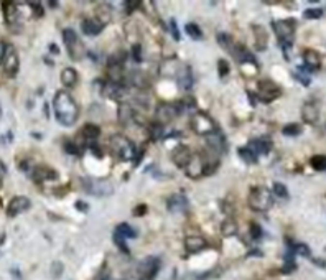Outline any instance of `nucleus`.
<instances>
[{"instance_id": "nucleus-37", "label": "nucleus", "mask_w": 326, "mask_h": 280, "mask_svg": "<svg viewBox=\"0 0 326 280\" xmlns=\"http://www.w3.org/2000/svg\"><path fill=\"white\" fill-rule=\"evenodd\" d=\"M237 155H239L245 164H257V155L252 152L249 147H242L237 150Z\"/></svg>"}, {"instance_id": "nucleus-11", "label": "nucleus", "mask_w": 326, "mask_h": 280, "mask_svg": "<svg viewBox=\"0 0 326 280\" xmlns=\"http://www.w3.org/2000/svg\"><path fill=\"white\" fill-rule=\"evenodd\" d=\"M179 114V104H160L155 111L157 124L166 125Z\"/></svg>"}, {"instance_id": "nucleus-54", "label": "nucleus", "mask_w": 326, "mask_h": 280, "mask_svg": "<svg viewBox=\"0 0 326 280\" xmlns=\"http://www.w3.org/2000/svg\"><path fill=\"white\" fill-rule=\"evenodd\" d=\"M30 8H33V10H35V15L36 16L43 15V8H41V5H38V3H30Z\"/></svg>"}, {"instance_id": "nucleus-52", "label": "nucleus", "mask_w": 326, "mask_h": 280, "mask_svg": "<svg viewBox=\"0 0 326 280\" xmlns=\"http://www.w3.org/2000/svg\"><path fill=\"white\" fill-rule=\"evenodd\" d=\"M142 49H140V45L137 43V45H133V48H132V53H133V58H135V61H142Z\"/></svg>"}, {"instance_id": "nucleus-13", "label": "nucleus", "mask_w": 326, "mask_h": 280, "mask_svg": "<svg viewBox=\"0 0 326 280\" xmlns=\"http://www.w3.org/2000/svg\"><path fill=\"white\" fill-rule=\"evenodd\" d=\"M158 270H160V261L157 257H145L139 264L140 279L144 280H153L158 274Z\"/></svg>"}, {"instance_id": "nucleus-23", "label": "nucleus", "mask_w": 326, "mask_h": 280, "mask_svg": "<svg viewBox=\"0 0 326 280\" xmlns=\"http://www.w3.org/2000/svg\"><path fill=\"white\" fill-rule=\"evenodd\" d=\"M81 28H82V32H84L86 35L96 36V35H99V33L104 30V25L99 22V20H96V18H84V20H82V23H81Z\"/></svg>"}, {"instance_id": "nucleus-4", "label": "nucleus", "mask_w": 326, "mask_h": 280, "mask_svg": "<svg viewBox=\"0 0 326 280\" xmlns=\"http://www.w3.org/2000/svg\"><path fill=\"white\" fill-rule=\"evenodd\" d=\"M63 41H65V47L68 49V55L71 60L79 61L84 56V45L81 43V40H79V36L73 28H66L63 32Z\"/></svg>"}, {"instance_id": "nucleus-20", "label": "nucleus", "mask_w": 326, "mask_h": 280, "mask_svg": "<svg viewBox=\"0 0 326 280\" xmlns=\"http://www.w3.org/2000/svg\"><path fill=\"white\" fill-rule=\"evenodd\" d=\"M303 61H305V66L308 71H316L320 69L321 66V56L318 51H315V49H305L303 51Z\"/></svg>"}, {"instance_id": "nucleus-53", "label": "nucleus", "mask_w": 326, "mask_h": 280, "mask_svg": "<svg viewBox=\"0 0 326 280\" xmlns=\"http://www.w3.org/2000/svg\"><path fill=\"white\" fill-rule=\"evenodd\" d=\"M145 210H147V206H145V204H140V206H137L135 210H133V216H144Z\"/></svg>"}, {"instance_id": "nucleus-22", "label": "nucleus", "mask_w": 326, "mask_h": 280, "mask_svg": "<svg viewBox=\"0 0 326 280\" xmlns=\"http://www.w3.org/2000/svg\"><path fill=\"white\" fill-rule=\"evenodd\" d=\"M166 206H168V211L171 213H183L188 208V199L183 195H173L168 198Z\"/></svg>"}, {"instance_id": "nucleus-26", "label": "nucleus", "mask_w": 326, "mask_h": 280, "mask_svg": "<svg viewBox=\"0 0 326 280\" xmlns=\"http://www.w3.org/2000/svg\"><path fill=\"white\" fill-rule=\"evenodd\" d=\"M206 142H208V145H210V148L214 150V153L226 152V140L219 132H214V133H211V135H208Z\"/></svg>"}, {"instance_id": "nucleus-56", "label": "nucleus", "mask_w": 326, "mask_h": 280, "mask_svg": "<svg viewBox=\"0 0 326 280\" xmlns=\"http://www.w3.org/2000/svg\"><path fill=\"white\" fill-rule=\"evenodd\" d=\"M49 51H51V55H60V48L56 47V45H49Z\"/></svg>"}, {"instance_id": "nucleus-48", "label": "nucleus", "mask_w": 326, "mask_h": 280, "mask_svg": "<svg viewBox=\"0 0 326 280\" xmlns=\"http://www.w3.org/2000/svg\"><path fill=\"white\" fill-rule=\"evenodd\" d=\"M65 150L68 153H71V155H79V153H81V150H79L76 147V144H73V142H66V144H65Z\"/></svg>"}, {"instance_id": "nucleus-21", "label": "nucleus", "mask_w": 326, "mask_h": 280, "mask_svg": "<svg viewBox=\"0 0 326 280\" xmlns=\"http://www.w3.org/2000/svg\"><path fill=\"white\" fill-rule=\"evenodd\" d=\"M254 33V41H256V48L259 51H264L267 48V43H269V35H267V30L261 25H254L252 27Z\"/></svg>"}, {"instance_id": "nucleus-55", "label": "nucleus", "mask_w": 326, "mask_h": 280, "mask_svg": "<svg viewBox=\"0 0 326 280\" xmlns=\"http://www.w3.org/2000/svg\"><path fill=\"white\" fill-rule=\"evenodd\" d=\"M76 208H78L79 211L87 213V210H89V204L84 203V201H78V203H76Z\"/></svg>"}, {"instance_id": "nucleus-14", "label": "nucleus", "mask_w": 326, "mask_h": 280, "mask_svg": "<svg viewBox=\"0 0 326 280\" xmlns=\"http://www.w3.org/2000/svg\"><path fill=\"white\" fill-rule=\"evenodd\" d=\"M30 206H32V203L27 196H15V198H12V201L8 203L7 214L10 216V218H15V216H18L27 211Z\"/></svg>"}, {"instance_id": "nucleus-35", "label": "nucleus", "mask_w": 326, "mask_h": 280, "mask_svg": "<svg viewBox=\"0 0 326 280\" xmlns=\"http://www.w3.org/2000/svg\"><path fill=\"white\" fill-rule=\"evenodd\" d=\"M115 234H119L122 239H133V237H135V231H133L132 226L127 223H122V224L117 226Z\"/></svg>"}, {"instance_id": "nucleus-32", "label": "nucleus", "mask_w": 326, "mask_h": 280, "mask_svg": "<svg viewBox=\"0 0 326 280\" xmlns=\"http://www.w3.org/2000/svg\"><path fill=\"white\" fill-rule=\"evenodd\" d=\"M221 234L226 237H231L234 234H237V224L236 221L232 218H228L223 221V224H221Z\"/></svg>"}, {"instance_id": "nucleus-25", "label": "nucleus", "mask_w": 326, "mask_h": 280, "mask_svg": "<svg viewBox=\"0 0 326 280\" xmlns=\"http://www.w3.org/2000/svg\"><path fill=\"white\" fill-rule=\"evenodd\" d=\"M102 94L107 96L111 99H120L125 94V87L120 84V82H106L102 89Z\"/></svg>"}, {"instance_id": "nucleus-16", "label": "nucleus", "mask_w": 326, "mask_h": 280, "mask_svg": "<svg viewBox=\"0 0 326 280\" xmlns=\"http://www.w3.org/2000/svg\"><path fill=\"white\" fill-rule=\"evenodd\" d=\"M177 82L179 86V89L181 91H190L191 87H193V73H191V68L190 66H181V69H179L178 76H177Z\"/></svg>"}, {"instance_id": "nucleus-28", "label": "nucleus", "mask_w": 326, "mask_h": 280, "mask_svg": "<svg viewBox=\"0 0 326 280\" xmlns=\"http://www.w3.org/2000/svg\"><path fill=\"white\" fill-rule=\"evenodd\" d=\"M117 115H119V122L120 124H129L130 120L135 117V112H133V107L129 102H122L119 106V111H117Z\"/></svg>"}, {"instance_id": "nucleus-40", "label": "nucleus", "mask_w": 326, "mask_h": 280, "mask_svg": "<svg viewBox=\"0 0 326 280\" xmlns=\"http://www.w3.org/2000/svg\"><path fill=\"white\" fill-rule=\"evenodd\" d=\"M148 135H150V139H152V140H160L163 137V125L157 124V122L152 124V125H150Z\"/></svg>"}, {"instance_id": "nucleus-29", "label": "nucleus", "mask_w": 326, "mask_h": 280, "mask_svg": "<svg viewBox=\"0 0 326 280\" xmlns=\"http://www.w3.org/2000/svg\"><path fill=\"white\" fill-rule=\"evenodd\" d=\"M61 82L65 87H74L78 84V73L74 68H65L61 71Z\"/></svg>"}, {"instance_id": "nucleus-31", "label": "nucleus", "mask_w": 326, "mask_h": 280, "mask_svg": "<svg viewBox=\"0 0 326 280\" xmlns=\"http://www.w3.org/2000/svg\"><path fill=\"white\" fill-rule=\"evenodd\" d=\"M130 81H132V84L135 87H139V89H147V87L150 86V81L147 79V76L142 73V71H135V73H132Z\"/></svg>"}, {"instance_id": "nucleus-42", "label": "nucleus", "mask_w": 326, "mask_h": 280, "mask_svg": "<svg viewBox=\"0 0 326 280\" xmlns=\"http://www.w3.org/2000/svg\"><path fill=\"white\" fill-rule=\"evenodd\" d=\"M290 250L293 254H300V256L303 257H310V247H308L307 244H293Z\"/></svg>"}, {"instance_id": "nucleus-1", "label": "nucleus", "mask_w": 326, "mask_h": 280, "mask_svg": "<svg viewBox=\"0 0 326 280\" xmlns=\"http://www.w3.org/2000/svg\"><path fill=\"white\" fill-rule=\"evenodd\" d=\"M53 111H54V117L61 125L65 127H69L78 120L79 115V107L76 101L71 98L69 93L66 91H58L54 94L53 99Z\"/></svg>"}, {"instance_id": "nucleus-57", "label": "nucleus", "mask_w": 326, "mask_h": 280, "mask_svg": "<svg viewBox=\"0 0 326 280\" xmlns=\"http://www.w3.org/2000/svg\"><path fill=\"white\" fill-rule=\"evenodd\" d=\"M3 53H5V43H3V41H0V63H2Z\"/></svg>"}, {"instance_id": "nucleus-36", "label": "nucleus", "mask_w": 326, "mask_h": 280, "mask_svg": "<svg viewBox=\"0 0 326 280\" xmlns=\"http://www.w3.org/2000/svg\"><path fill=\"white\" fill-rule=\"evenodd\" d=\"M127 60V53L124 51H115V53H112L111 56H109V60H107V68H111V66H122V63Z\"/></svg>"}, {"instance_id": "nucleus-41", "label": "nucleus", "mask_w": 326, "mask_h": 280, "mask_svg": "<svg viewBox=\"0 0 326 280\" xmlns=\"http://www.w3.org/2000/svg\"><path fill=\"white\" fill-rule=\"evenodd\" d=\"M283 135H288V137H295L298 135L300 132H302V127H300L298 124H287L285 127L282 129Z\"/></svg>"}, {"instance_id": "nucleus-39", "label": "nucleus", "mask_w": 326, "mask_h": 280, "mask_svg": "<svg viewBox=\"0 0 326 280\" xmlns=\"http://www.w3.org/2000/svg\"><path fill=\"white\" fill-rule=\"evenodd\" d=\"M310 165L315 170H318V171L326 170V155H315V157H311Z\"/></svg>"}, {"instance_id": "nucleus-6", "label": "nucleus", "mask_w": 326, "mask_h": 280, "mask_svg": "<svg viewBox=\"0 0 326 280\" xmlns=\"http://www.w3.org/2000/svg\"><path fill=\"white\" fill-rule=\"evenodd\" d=\"M84 190L89 195H94L98 198H106V196L114 193V185L107 180H93V178H87L84 180Z\"/></svg>"}, {"instance_id": "nucleus-24", "label": "nucleus", "mask_w": 326, "mask_h": 280, "mask_svg": "<svg viewBox=\"0 0 326 280\" xmlns=\"http://www.w3.org/2000/svg\"><path fill=\"white\" fill-rule=\"evenodd\" d=\"M32 177L36 183H43L47 181V180L58 178V173L51 168H47V166H36V168L32 171Z\"/></svg>"}, {"instance_id": "nucleus-30", "label": "nucleus", "mask_w": 326, "mask_h": 280, "mask_svg": "<svg viewBox=\"0 0 326 280\" xmlns=\"http://www.w3.org/2000/svg\"><path fill=\"white\" fill-rule=\"evenodd\" d=\"M96 20H99L102 25H106L107 22H111L112 15H111V7L107 5V3H102V5H99L96 8Z\"/></svg>"}, {"instance_id": "nucleus-5", "label": "nucleus", "mask_w": 326, "mask_h": 280, "mask_svg": "<svg viewBox=\"0 0 326 280\" xmlns=\"http://www.w3.org/2000/svg\"><path fill=\"white\" fill-rule=\"evenodd\" d=\"M190 127L195 133H198V135H204V137L217 132L214 120H212L208 114H204V112H196V114L191 117Z\"/></svg>"}, {"instance_id": "nucleus-17", "label": "nucleus", "mask_w": 326, "mask_h": 280, "mask_svg": "<svg viewBox=\"0 0 326 280\" xmlns=\"http://www.w3.org/2000/svg\"><path fill=\"white\" fill-rule=\"evenodd\" d=\"M183 65H179L178 60H175V58H168V60H165L162 63L160 66V74L165 78H177L179 69H181Z\"/></svg>"}, {"instance_id": "nucleus-44", "label": "nucleus", "mask_w": 326, "mask_h": 280, "mask_svg": "<svg viewBox=\"0 0 326 280\" xmlns=\"http://www.w3.org/2000/svg\"><path fill=\"white\" fill-rule=\"evenodd\" d=\"M305 18H321L323 16V10L321 8H308L305 10Z\"/></svg>"}, {"instance_id": "nucleus-38", "label": "nucleus", "mask_w": 326, "mask_h": 280, "mask_svg": "<svg viewBox=\"0 0 326 280\" xmlns=\"http://www.w3.org/2000/svg\"><path fill=\"white\" fill-rule=\"evenodd\" d=\"M185 32L188 33V36H190V38H193V40H196V41L203 38V32H201V28H199L196 23H186Z\"/></svg>"}, {"instance_id": "nucleus-58", "label": "nucleus", "mask_w": 326, "mask_h": 280, "mask_svg": "<svg viewBox=\"0 0 326 280\" xmlns=\"http://www.w3.org/2000/svg\"><path fill=\"white\" fill-rule=\"evenodd\" d=\"M0 183H2V178H0Z\"/></svg>"}, {"instance_id": "nucleus-19", "label": "nucleus", "mask_w": 326, "mask_h": 280, "mask_svg": "<svg viewBox=\"0 0 326 280\" xmlns=\"http://www.w3.org/2000/svg\"><path fill=\"white\" fill-rule=\"evenodd\" d=\"M302 117L307 124H315L320 117V109H318V106H316V102H313V101L305 102L302 107Z\"/></svg>"}, {"instance_id": "nucleus-15", "label": "nucleus", "mask_w": 326, "mask_h": 280, "mask_svg": "<svg viewBox=\"0 0 326 280\" xmlns=\"http://www.w3.org/2000/svg\"><path fill=\"white\" fill-rule=\"evenodd\" d=\"M191 158V152L186 145H177L173 150H171V162L175 165L179 166V168H185L186 164Z\"/></svg>"}, {"instance_id": "nucleus-7", "label": "nucleus", "mask_w": 326, "mask_h": 280, "mask_svg": "<svg viewBox=\"0 0 326 280\" xmlns=\"http://www.w3.org/2000/svg\"><path fill=\"white\" fill-rule=\"evenodd\" d=\"M282 94L280 87L272 79H261L257 84V98L262 102H272Z\"/></svg>"}, {"instance_id": "nucleus-8", "label": "nucleus", "mask_w": 326, "mask_h": 280, "mask_svg": "<svg viewBox=\"0 0 326 280\" xmlns=\"http://www.w3.org/2000/svg\"><path fill=\"white\" fill-rule=\"evenodd\" d=\"M295 20L287 18V20H278V22H274L272 27H274L275 35L278 36L280 43H292V38L295 35Z\"/></svg>"}, {"instance_id": "nucleus-3", "label": "nucleus", "mask_w": 326, "mask_h": 280, "mask_svg": "<svg viewBox=\"0 0 326 280\" xmlns=\"http://www.w3.org/2000/svg\"><path fill=\"white\" fill-rule=\"evenodd\" d=\"M274 204V198H272V193L264 186H257L252 188L249 193V206L252 208L254 211L257 213H264L269 211Z\"/></svg>"}, {"instance_id": "nucleus-47", "label": "nucleus", "mask_w": 326, "mask_h": 280, "mask_svg": "<svg viewBox=\"0 0 326 280\" xmlns=\"http://www.w3.org/2000/svg\"><path fill=\"white\" fill-rule=\"evenodd\" d=\"M250 236H252V239H261L262 237V228L257 223L250 224Z\"/></svg>"}, {"instance_id": "nucleus-27", "label": "nucleus", "mask_w": 326, "mask_h": 280, "mask_svg": "<svg viewBox=\"0 0 326 280\" xmlns=\"http://www.w3.org/2000/svg\"><path fill=\"white\" fill-rule=\"evenodd\" d=\"M249 148L252 150L254 153L259 157V155H265V153L270 152L272 148V142L269 139H256L252 140L249 144Z\"/></svg>"}, {"instance_id": "nucleus-50", "label": "nucleus", "mask_w": 326, "mask_h": 280, "mask_svg": "<svg viewBox=\"0 0 326 280\" xmlns=\"http://www.w3.org/2000/svg\"><path fill=\"white\" fill-rule=\"evenodd\" d=\"M124 7H125V10H127V14H132L133 10H137L139 7H142V3L140 2H125Z\"/></svg>"}, {"instance_id": "nucleus-2", "label": "nucleus", "mask_w": 326, "mask_h": 280, "mask_svg": "<svg viewBox=\"0 0 326 280\" xmlns=\"http://www.w3.org/2000/svg\"><path fill=\"white\" fill-rule=\"evenodd\" d=\"M109 147H111L112 153L119 158V160L124 162H130L137 155V147L133 145V142L130 139H127L122 133H115V135L111 137V142H109Z\"/></svg>"}, {"instance_id": "nucleus-12", "label": "nucleus", "mask_w": 326, "mask_h": 280, "mask_svg": "<svg viewBox=\"0 0 326 280\" xmlns=\"http://www.w3.org/2000/svg\"><path fill=\"white\" fill-rule=\"evenodd\" d=\"M2 10H3V18H5L7 25L12 30H15V27H22V14H20V8L16 3L12 2L3 3Z\"/></svg>"}, {"instance_id": "nucleus-18", "label": "nucleus", "mask_w": 326, "mask_h": 280, "mask_svg": "<svg viewBox=\"0 0 326 280\" xmlns=\"http://www.w3.org/2000/svg\"><path fill=\"white\" fill-rule=\"evenodd\" d=\"M208 247V241L204 239L203 236H188L185 239V249L188 252L196 254V252H201Z\"/></svg>"}, {"instance_id": "nucleus-59", "label": "nucleus", "mask_w": 326, "mask_h": 280, "mask_svg": "<svg viewBox=\"0 0 326 280\" xmlns=\"http://www.w3.org/2000/svg\"><path fill=\"white\" fill-rule=\"evenodd\" d=\"M139 280H144V279H139Z\"/></svg>"}, {"instance_id": "nucleus-51", "label": "nucleus", "mask_w": 326, "mask_h": 280, "mask_svg": "<svg viewBox=\"0 0 326 280\" xmlns=\"http://www.w3.org/2000/svg\"><path fill=\"white\" fill-rule=\"evenodd\" d=\"M170 27H171V35L175 36V41H179V32H178V28H177V22H175V20H171Z\"/></svg>"}, {"instance_id": "nucleus-9", "label": "nucleus", "mask_w": 326, "mask_h": 280, "mask_svg": "<svg viewBox=\"0 0 326 280\" xmlns=\"http://www.w3.org/2000/svg\"><path fill=\"white\" fill-rule=\"evenodd\" d=\"M2 66H3V71H5L8 76H15V74L18 73L20 58H18V53H16L14 45H5V53H3V58H2Z\"/></svg>"}, {"instance_id": "nucleus-34", "label": "nucleus", "mask_w": 326, "mask_h": 280, "mask_svg": "<svg viewBox=\"0 0 326 280\" xmlns=\"http://www.w3.org/2000/svg\"><path fill=\"white\" fill-rule=\"evenodd\" d=\"M217 41H219L221 47H223L224 49H228V51L232 55L234 48H236V43H234L231 35H228V33H219V35H217Z\"/></svg>"}, {"instance_id": "nucleus-45", "label": "nucleus", "mask_w": 326, "mask_h": 280, "mask_svg": "<svg viewBox=\"0 0 326 280\" xmlns=\"http://www.w3.org/2000/svg\"><path fill=\"white\" fill-rule=\"evenodd\" d=\"M63 270H65V267H63L61 262H53V265H51V277H54V279H61Z\"/></svg>"}, {"instance_id": "nucleus-43", "label": "nucleus", "mask_w": 326, "mask_h": 280, "mask_svg": "<svg viewBox=\"0 0 326 280\" xmlns=\"http://www.w3.org/2000/svg\"><path fill=\"white\" fill-rule=\"evenodd\" d=\"M274 193L278 196V198H288V190L283 183L275 181L274 183Z\"/></svg>"}, {"instance_id": "nucleus-10", "label": "nucleus", "mask_w": 326, "mask_h": 280, "mask_svg": "<svg viewBox=\"0 0 326 280\" xmlns=\"http://www.w3.org/2000/svg\"><path fill=\"white\" fill-rule=\"evenodd\" d=\"M204 171H206V160L203 158V155H199V153L191 155L190 162H188L186 166H185L186 177L191 178V180H198V178L203 177Z\"/></svg>"}, {"instance_id": "nucleus-46", "label": "nucleus", "mask_w": 326, "mask_h": 280, "mask_svg": "<svg viewBox=\"0 0 326 280\" xmlns=\"http://www.w3.org/2000/svg\"><path fill=\"white\" fill-rule=\"evenodd\" d=\"M217 73H219L221 78H224V76H228V74H229V65L224 60L217 61Z\"/></svg>"}, {"instance_id": "nucleus-33", "label": "nucleus", "mask_w": 326, "mask_h": 280, "mask_svg": "<svg viewBox=\"0 0 326 280\" xmlns=\"http://www.w3.org/2000/svg\"><path fill=\"white\" fill-rule=\"evenodd\" d=\"M81 133H82V137H84V139L94 140V139H98V137H99V133H101V129H99L98 125H94V124H86L84 127H82Z\"/></svg>"}, {"instance_id": "nucleus-49", "label": "nucleus", "mask_w": 326, "mask_h": 280, "mask_svg": "<svg viewBox=\"0 0 326 280\" xmlns=\"http://www.w3.org/2000/svg\"><path fill=\"white\" fill-rule=\"evenodd\" d=\"M114 242H115L117 246H119L120 249L124 250L125 254H129V252H130V250H129V247H127V244H125V239H122V237H120L119 234H114Z\"/></svg>"}]
</instances>
